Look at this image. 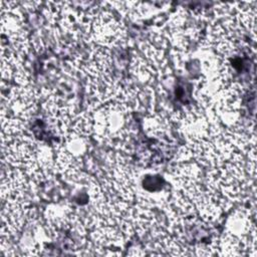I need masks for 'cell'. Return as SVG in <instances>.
I'll return each mask as SVG.
<instances>
[{
	"mask_svg": "<svg viewBox=\"0 0 257 257\" xmlns=\"http://www.w3.org/2000/svg\"><path fill=\"white\" fill-rule=\"evenodd\" d=\"M89 36L98 46L109 48L123 41L125 28L111 11L103 10L94 17Z\"/></svg>",
	"mask_w": 257,
	"mask_h": 257,
	"instance_id": "obj_1",
	"label": "cell"
}]
</instances>
